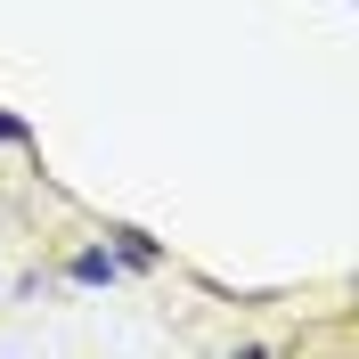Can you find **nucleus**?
Returning <instances> with one entry per match:
<instances>
[{"label":"nucleus","instance_id":"nucleus-2","mask_svg":"<svg viewBox=\"0 0 359 359\" xmlns=\"http://www.w3.org/2000/svg\"><path fill=\"white\" fill-rule=\"evenodd\" d=\"M0 139H25V123H17V114H0Z\"/></svg>","mask_w":359,"mask_h":359},{"label":"nucleus","instance_id":"nucleus-1","mask_svg":"<svg viewBox=\"0 0 359 359\" xmlns=\"http://www.w3.org/2000/svg\"><path fill=\"white\" fill-rule=\"evenodd\" d=\"M74 278H82V286H107V278H114V253H107V245L74 253Z\"/></svg>","mask_w":359,"mask_h":359}]
</instances>
